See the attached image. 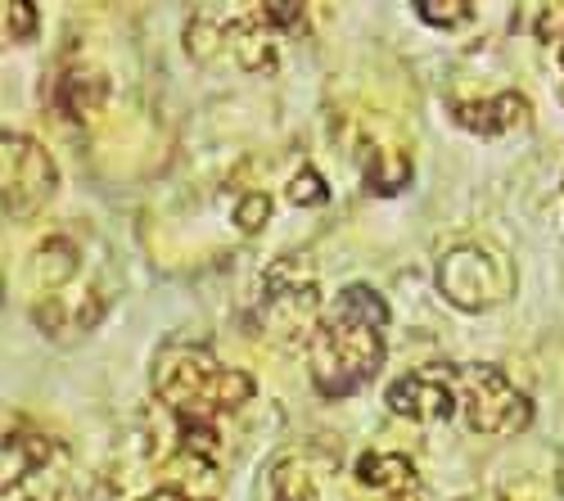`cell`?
<instances>
[{
	"label": "cell",
	"instance_id": "6da1fadb",
	"mask_svg": "<svg viewBox=\"0 0 564 501\" xmlns=\"http://www.w3.org/2000/svg\"><path fill=\"white\" fill-rule=\"evenodd\" d=\"M384 322L389 303L375 294L370 285H344L335 307L321 316V326L307 344V367L312 384L325 397H348L384 361Z\"/></svg>",
	"mask_w": 564,
	"mask_h": 501
},
{
	"label": "cell",
	"instance_id": "7a4b0ae2",
	"mask_svg": "<svg viewBox=\"0 0 564 501\" xmlns=\"http://www.w3.org/2000/svg\"><path fill=\"white\" fill-rule=\"evenodd\" d=\"M253 375L217 361L208 348L176 344L154 361V397L176 421H204L217 425V416L235 412L253 397Z\"/></svg>",
	"mask_w": 564,
	"mask_h": 501
},
{
	"label": "cell",
	"instance_id": "3957f363",
	"mask_svg": "<svg viewBox=\"0 0 564 501\" xmlns=\"http://www.w3.org/2000/svg\"><path fill=\"white\" fill-rule=\"evenodd\" d=\"M258 326L275 344H312L321 326V290L316 266L303 253H285L262 271V298H258Z\"/></svg>",
	"mask_w": 564,
	"mask_h": 501
},
{
	"label": "cell",
	"instance_id": "277c9868",
	"mask_svg": "<svg viewBox=\"0 0 564 501\" xmlns=\"http://www.w3.org/2000/svg\"><path fill=\"white\" fill-rule=\"evenodd\" d=\"M438 294L460 312H488L514 294V266L492 244H456L434 266Z\"/></svg>",
	"mask_w": 564,
	"mask_h": 501
},
{
	"label": "cell",
	"instance_id": "5b68a950",
	"mask_svg": "<svg viewBox=\"0 0 564 501\" xmlns=\"http://www.w3.org/2000/svg\"><path fill=\"white\" fill-rule=\"evenodd\" d=\"M456 416L469 434H520L533 421L529 393L506 380L497 367H456Z\"/></svg>",
	"mask_w": 564,
	"mask_h": 501
},
{
	"label": "cell",
	"instance_id": "8992f818",
	"mask_svg": "<svg viewBox=\"0 0 564 501\" xmlns=\"http://www.w3.org/2000/svg\"><path fill=\"white\" fill-rule=\"evenodd\" d=\"M0 199H6V213L10 217H32L41 213L45 204L55 199L59 190V167L55 159L45 154V145H36L32 135H10L0 141Z\"/></svg>",
	"mask_w": 564,
	"mask_h": 501
},
{
	"label": "cell",
	"instance_id": "52a82bcc",
	"mask_svg": "<svg viewBox=\"0 0 564 501\" xmlns=\"http://www.w3.org/2000/svg\"><path fill=\"white\" fill-rule=\"evenodd\" d=\"M389 412L411 425H443L456 416V367L452 361H430L389 384Z\"/></svg>",
	"mask_w": 564,
	"mask_h": 501
},
{
	"label": "cell",
	"instance_id": "ba28073f",
	"mask_svg": "<svg viewBox=\"0 0 564 501\" xmlns=\"http://www.w3.org/2000/svg\"><path fill=\"white\" fill-rule=\"evenodd\" d=\"M352 501H425V479L411 457L366 451L352 466Z\"/></svg>",
	"mask_w": 564,
	"mask_h": 501
},
{
	"label": "cell",
	"instance_id": "9c48e42d",
	"mask_svg": "<svg viewBox=\"0 0 564 501\" xmlns=\"http://www.w3.org/2000/svg\"><path fill=\"white\" fill-rule=\"evenodd\" d=\"M456 122L475 135H510V131H524L533 122V105L520 96V90H497V96H484V100H456L452 105Z\"/></svg>",
	"mask_w": 564,
	"mask_h": 501
},
{
	"label": "cell",
	"instance_id": "30bf717a",
	"mask_svg": "<svg viewBox=\"0 0 564 501\" xmlns=\"http://www.w3.org/2000/svg\"><path fill=\"white\" fill-rule=\"evenodd\" d=\"M330 461L312 457V451H290L280 457L267 475L271 483V501H325L330 497Z\"/></svg>",
	"mask_w": 564,
	"mask_h": 501
},
{
	"label": "cell",
	"instance_id": "8fae6325",
	"mask_svg": "<svg viewBox=\"0 0 564 501\" xmlns=\"http://www.w3.org/2000/svg\"><path fill=\"white\" fill-rule=\"evenodd\" d=\"M77 271H82V253H77V244H73V240H64V236L41 240V244H36V253H32V262H28L32 285H36V290H45V294L68 290V285L77 281Z\"/></svg>",
	"mask_w": 564,
	"mask_h": 501
},
{
	"label": "cell",
	"instance_id": "7c38bea8",
	"mask_svg": "<svg viewBox=\"0 0 564 501\" xmlns=\"http://www.w3.org/2000/svg\"><path fill=\"white\" fill-rule=\"evenodd\" d=\"M105 96H109V81H105L96 68H86V64H73V68H64V77H59V90H55L59 109H64L68 118H77V122H86L90 113H96V109L105 105Z\"/></svg>",
	"mask_w": 564,
	"mask_h": 501
},
{
	"label": "cell",
	"instance_id": "4fadbf2b",
	"mask_svg": "<svg viewBox=\"0 0 564 501\" xmlns=\"http://www.w3.org/2000/svg\"><path fill=\"white\" fill-rule=\"evenodd\" d=\"M411 181V159L398 150H380L375 159H366V186L375 195H393Z\"/></svg>",
	"mask_w": 564,
	"mask_h": 501
},
{
	"label": "cell",
	"instance_id": "5bb4252c",
	"mask_svg": "<svg viewBox=\"0 0 564 501\" xmlns=\"http://www.w3.org/2000/svg\"><path fill=\"white\" fill-rule=\"evenodd\" d=\"M415 14L430 28H460V23L475 19V6H465V0H420Z\"/></svg>",
	"mask_w": 564,
	"mask_h": 501
},
{
	"label": "cell",
	"instance_id": "9a60e30c",
	"mask_svg": "<svg viewBox=\"0 0 564 501\" xmlns=\"http://www.w3.org/2000/svg\"><path fill=\"white\" fill-rule=\"evenodd\" d=\"M529 23L542 45H564V0H555V6H533Z\"/></svg>",
	"mask_w": 564,
	"mask_h": 501
},
{
	"label": "cell",
	"instance_id": "2e32d148",
	"mask_svg": "<svg viewBox=\"0 0 564 501\" xmlns=\"http://www.w3.org/2000/svg\"><path fill=\"white\" fill-rule=\"evenodd\" d=\"M0 19H6V36L10 41H32L36 36V6H28V0H10L6 10H0Z\"/></svg>",
	"mask_w": 564,
	"mask_h": 501
},
{
	"label": "cell",
	"instance_id": "e0dca14e",
	"mask_svg": "<svg viewBox=\"0 0 564 501\" xmlns=\"http://www.w3.org/2000/svg\"><path fill=\"white\" fill-rule=\"evenodd\" d=\"M267 217H271V199H267L262 190H253V195H245L240 204H235V226H240L245 236L262 231V226H267Z\"/></svg>",
	"mask_w": 564,
	"mask_h": 501
},
{
	"label": "cell",
	"instance_id": "ac0fdd59",
	"mask_svg": "<svg viewBox=\"0 0 564 501\" xmlns=\"http://www.w3.org/2000/svg\"><path fill=\"white\" fill-rule=\"evenodd\" d=\"M325 195H330V190H325V181H321L312 167H303V172L290 181V204H299V208H321Z\"/></svg>",
	"mask_w": 564,
	"mask_h": 501
},
{
	"label": "cell",
	"instance_id": "d6986e66",
	"mask_svg": "<svg viewBox=\"0 0 564 501\" xmlns=\"http://www.w3.org/2000/svg\"><path fill=\"white\" fill-rule=\"evenodd\" d=\"M484 501H551L546 492H533V488H510L501 497H484Z\"/></svg>",
	"mask_w": 564,
	"mask_h": 501
},
{
	"label": "cell",
	"instance_id": "ffe728a7",
	"mask_svg": "<svg viewBox=\"0 0 564 501\" xmlns=\"http://www.w3.org/2000/svg\"><path fill=\"white\" fill-rule=\"evenodd\" d=\"M140 501H185L176 488H159V492H150V497H140Z\"/></svg>",
	"mask_w": 564,
	"mask_h": 501
},
{
	"label": "cell",
	"instance_id": "44dd1931",
	"mask_svg": "<svg viewBox=\"0 0 564 501\" xmlns=\"http://www.w3.org/2000/svg\"><path fill=\"white\" fill-rule=\"evenodd\" d=\"M555 204H560V217H564V176H560V186H555Z\"/></svg>",
	"mask_w": 564,
	"mask_h": 501
},
{
	"label": "cell",
	"instance_id": "7402d4cb",
	"mask_svg": "<svg viewBox=\"0 0 564 501\" xmlns=\"http://www.w3.org/2000/svg\"><path fill=\"white\" fill-rule=\"evenodd\" d=\"M6 501H32V497H28V488H19V492H6Z\"/></svg>",
	"mask_w": 564,
	"mask_h": 501
},
{
	"label": "cell",
	"instance_id": "603a6c76",
	"mask_svg": "<svg viewBox=\"0 0 564 501\" xmlns=\"http://www.w3.org/2000/svg\"><path fill=\"white\" fill-rule=\"evenodd\" d=\"M560 96H564V45H560Z\"/></svg>",
	"mask_w": 564,
	"mask_h": 501
}]
</instances>
